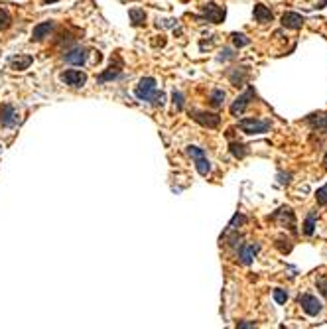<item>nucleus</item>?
Instances as JSON below:
<instances>
[{"instance_id": "18", "label": "nucleus", "mask_w": 327, "mask_h": 329, "mask_svg": "<svg viewBox=\"0 0 327 329\" xmlns=\"http://www.w3.org/2000/svg\"><path fill=\"white\" fill-rule=\"evenodd\" d=\"M34 57L32 55H18V57H12L10 59V69H16V71H24L32 65Z\"/></svg>"}, {"instance_id": "7", "label": "nucleus", "mask_w": 327, "mask_h": 329, "mask_svg": "<svg viewBox=\"0 0 327 329\" xmlns=\"http://www.w3.org/2000/svg\"><path fill=\"white\" fill-rule=\"evenodd\" d=\"M59 79H61V83H65L69 87H83L87 83V73L77 71V69H67L59 75Z\"/></svg>"}, {"instance_id": "35", "label": "nucleus", "mask_w": 327, "mask_h": 329, "mask_svg": "<svg viewBox=\"0 0 327 329\" xmlns=\"http://www.w3.org/2000/svg\"><path fill=\"white\" fill-rule=\"evenodd\" d=\"M256 324L254 322H243V324H237V328H254Z\"/></svg>"}, {"instance_id": "20", "label": "nucleus", "mask_w": 327, "mask_h": 329, "mask_svg": "<svg viewBox=\"0 0 327 329\" xmlns=\"http://www.w3.org/2000/svg\"><path fill=\"white\" fill-rule=\"evenodd\" d=\"M120 67H122V65H118V67H112V65H110V67L107 69V71H105V73H101V75L97 77V81H99V83H107V81L120 79V77H122V73H120Z\"/></svg>"}, {"instance_id": "6", "label": "nucleus", "mask_w": 327, "mask_h": 329, "mask_svg": "<svg viewBox=\"0 0 327 329\" xmlns=\"http://www.w3.org/2000/svg\"><path fill=\"white\" fill-rule=\"evenodd\" d=\"M201 12H203V16H201V20L203 22H211V24H219V22H223L225 20V6H217V4H213V2H209V4H205L203 8H201Z\"/></svg>"}, {"instance_id": "14", "label": "nucleus", "mask_w": 327, "mask_h": 329, "mask_svg": "<svg viewBox=\"0 0 327 329\" xmlns=\"http://www.w3.org/2000/svg\"><path fill=\"white\" fill-rule=\"evenodd\" d=\"M248 73H250L248 67H233V69L227 71V77L235 87H243L245 81L248 79Z\"/></svg>"}, {"instance_id": "22", "label": "nucleus", "mask_w": 327, "mask_h": 329, "mask_svg": "<svg viewBox=\"0 0 327 329\" xmlns=\"http://www.w3.org/2000/svg\"><path fill=\"white\" fill-rule=\"evenodd\" d=\"M229 150H231V154H233L235 158H239V160H243V158L248 154V148H246L245 144H241V142H231V144H229Z\"/></svg>"}, {"instance_id": "34", "label": "nucleus", "mask_w": 327, "mask_h": 329, "mask_svg": "<svg viewBox=\"0 0 327 329\" xmlns=\"http://www.w3.org/2000/svg\"><path fill=\"white\" fill-rule=\"evenodd\" d=\"M164 28H173L175 26V20H162Z\"/></svg>"}, {"instance_id": "32", "label": "nucleus", "mask_w": 327, "mask_h": 329, "mask_svg": "<svg viewBox=\"0 0 327 329\" xmlns=\"http://www.w3.org/2000/svg\"><path fill=\"white\" fill-rule=\"evenodd\" d=\"M292 179V173H278V183L280 185H288Z\"/></svg>"}, {"instance_id": "29", "label": "nucleus", "mask_w": 327, "mask_h": 329, "mask_svg": "<svg viewBox=\"0 0 327 329\" xmlns=\"http://www.w3.org/2000/svg\"><path fill=\"white\" fill-rule=\"evenodd\" d=\"M173 105H175V110L183 109V95L179 91H173Z\"/></svg>"}, {"instance_id": "8", "label": "nucleus", "mask_w": 327, "mask_h": 329, "mask_svg": "<svg viewBox=\"0 0 327 329\" xmlns=\"http://www.w3.org/2000/svg\"><path fill=\"white\" fill-rule=\"evenodd\" d=\"M270 219L280 221V225H282V227H288L292 233H296V215H294V211H292L288 205L280 207V209L274 213Z\"/></svg>"}, {"instance_id": "30", "label": "nucleus", "mask_w": 327, "mask_h": 329, "mask_svg": "<svg viewBox=\"0 0 327 329\" xmlns=\"http://www.w3.org/2000/svg\"><path fill=\"white\" fill-rule=\"evenodd\" d=\"M318 290L327 298V276H320L318 278Z\"/></svg>"}, {"instance_id": "27", "label": "nucleus", "mask_w": 327, "mask_h": 329, "mask_svg": "<svg viewBox=\"0 0 327 329\" xmlns=\"http://www.w3.org/2000/svg\"><path fill=\"white\" fill-rule=\"evenodd\" d=\"M10 24H12V18H10V14H8L6 10H2V8H0V30H6V28H10Z\"/></svg>"}, {"instance_id": "33", "label": "nucleus", "mask_w": 327, "mask_h": 329, "mask_svg": "<svg viewBox=\"0 0 327 329\" xmlns=\"http://www.w3.org/2000/svg\"><path fill=\"white\" fill-rule=\"evenodd\" d=\"M326 6H327V0H318V2H316L312 8H314V10H324Z\"/></svg>"}, {"instance_id": "12", "label": "nucleus", "mask_w": 327, "mask_h": 329, "mask_svg": "<svg viewBox=\"0 0 327 329\" xmlns=\"http://www.w3.org/2000/svg\"><path fill=\"white\" fill-rule=\"evenodd\" d=\"M18 124V112L12 105H2L0 107V126L2 128H12Z\"/></svg>"}, {"instance_id": "10", "label": "nucleus", "mask_w": 327, "mask_h": 329, "mask_svg": "<svg viewBox=\"0 0 327 329\" xmlns=\"http://www.w3.org/2000/svg\"><path fill=\"white\" fill-rule=\"evenodd\" d=\"M280 24L288 30H300L304 24H306V18L298 12H284L282 18H280Z\"/></svg>"}, {"instance_id": "23", "label": "nucleus", "mask_w": 327, "mask_h": 329, "mask_svg": "<svg viewBox=\"0 0 327 329\" xmlns=\"http://www.w3.org/2000/svg\"><path fill=\"white\" fill-rule=\"evenodd\" d=\"M231 40H233L235 48H239V50L245 48V46H250V38H248L246 34H237V32H235V34L231 36Z\"/></svg>"}, {"instance_id": "9", "label": "nucleus", "mask_w": 327, "mask_h": 329, "mask_svg": "<svg viewBox=\"0 0 327 329\" xmlns=\"http://www.w3.org/2000/svg\"><path fill=\"white\" fill-rule=\"evenodd\" d=\"M191 118L195 122H199L201 126H207V128H217L219 122H221V116L215 112H205V110H191Z\"/></svg>"}, {"instance_id": "21", "label": "nucleus", "mask_w": 327, "mask_h": 329, "mask_svg": "<svg viewBox=\"0 0 327 329\" xmlns=\"http://www.w3.org/2000/svg\"><path fill=\"white\" fill-rule=\"evenodd\" d=\"M128 16H130V20H132V26H142V24L146 22V12L140 10V8H130Z\"/></svg>"}, {"instance_id": "26", "label": "nucleus", "mask_w": 327, "mask_h": 329, "mask_svg": "<svg viewBox=\"0 0 327 329\" xmlns=\"http://www.w3.org/2000/svg\"><path fill=\"white\" fill-rule=\"evenodd\" d=\"M272 296H274V302L280 304V306L288 302V292H286L284 288H276V290L272 292Z\"/></svg>"}, {"instance_id": "25", "label": "nucleus", "mask_w": 327, "mask_h": 329, "mask_svg": "<svg viewBox=\"0 0 327 329\" xmlns=\"http://www.w3.org/2000/svg\"><path fill=\"white\" fill-rule=\"evenodd\" d=\"M209 103L213 107H223V103H225V91L223 89H215L211 93V97H209Z\"/></svg>"}, {"instance_id": "17", "label": "nucleus", "mask_w": 327, "mask_h": 329, "mask_svg": "<svg viewBox=\"0 0 327 329\" xmlns=\"http://www.w3.org/2000/svg\"><path fill=\"white\" fill-rule=\"evenodd\" d=\"M306 122L314 128V130H322V132H327V114H312L306 118Z\"/></svg>"}, {"instance_id": "15", "label": "nucleus", "mask_w": 327, "mask_h": 329, "mask_svg": "<svg viewBox=\"0 0 327 329\" xmlns=\"http://www.w3.org/2000/svg\"><path fill=\"white\" fill-rule=\"evenodd\" d=\"M63 61L71 63V65H83L87 61V50L83 48H71L63 54Z\"/></svg>"}, {"instance_id": "36", "label": "nucleus", "mask_w": 327, "mask_h": 329, "mask_svg": "<svg viewBox=\"0 0 327 329\" xmlns=\"http://www.w3.org/2000/svg\"><path fill=\"white\" fill-rule=\"evenodd\" d=\"M46 4H52V2H57V0H44Z\"/></svg>"}, {"instance_id": "3", "label": "nucleus", "mask_w": 327, "mask_h": 329, "mask_svg": "<svg viewBox=\"0 0 327 329\" xmlns=\"http://www.w3.org/2000/svg\"><path fill=\"white\" fill-rule=\"evenodd\" d=\"M185 152H187V156L195 162V167H197L199 175H207V173L211 171V162L207 160V154H205L203 148H199V146H187Z\"/></svg>"}, {"instance_id": "13", "label": "nucleus", "mask_w": 327, "mask_h": 329, "mask_svg": "<svg viewBox=\"0 0 327 329\" xmlns=\"http://www.w3.org/2000/svg\"><path fill=\"white\" fill-rule=\"evenodd\" d=\"M55 28V22L54 20H46L42 24H38L34 30H32V42H44Z\"/></svg>"}, {"instance_id": "2", "label": "nucleus", "mask_w": 327, "mask_h": 329, "mask_svg": "<svg viewBox=\"0 0 327 329\" xmlns=\"http://www.w3.org/2000/svg\"><path fill=\"white\" fill-rule=\"evenodd\" d=\"M239 128L245 134H266L272 128L270 120H260V118H241Z\"/></svg>"}, {"instance_id": "28", "label": "nucleus", "mask_w": 327, "mask_h": 329, "mask_svg": "<svg viewBox=\"0 0 327 329\" xmlns=\"http://www.w3.org/2000/svg\"><path fill=\"white\" fill-rule=\"evenodd\" d=\"M316 199H318L320 205H327V183L316 191Z\"/></svg>"}, {"instance_id": "19", "label": "nucleus", "mask_w": 327, "mask_h": 329, "mask_svg": "<svg viewBox=\"0 0 327 329\" xmlns=\"http://www.w3.org/2000/svg\"><path fill=\"white\" fill-rule=\"evenodd\" d=\"M316 223H318V211H310L306 221H304V235H306V237H314V233H316Z\"/></svg>"}, {"instance_id": "11", "label": "nucleus", "mask_w": 327, "mask_h": 329, "mask_svg": "<svg viewBox=\"0 0 327 329\" xmlns=\"http://www.w3.org/2000/svg\"><path fill=\"white\" fill-rule=\"evenodd\" d=\"M258 250H260V245L258 243L256 245H241L239 247V260H241V264L250 266L252 260H254V256L258 254Z\"/></svg>"}, {"instance_id": "16", "label": "nucleus", "mask_w": 327, "mask_h": 329, "mask_svg": "<svg viewBox=\"0 0 327 329\" xmlns=\"http://www.w3.org/2000/svg\"><path fill=\"white\" fill-rule=\"evenodd\" d=\"M252 14H254V20H256L258 24H268V22H272V18H274L272 10H270L268 6H264V4H254Z\"/></svg>"}, {"instance_id": "5", "label": "nucleus", "mask_w": 327, "mask_h": 329, "mask_svg": "<svg viewBox=\"0 0 327 329\" xmlns=\"http://www.w3.org/2000/svg\"><path fill=\"white\" fill-rule=\"evenodd\" d=\"M256 97V91H254V87H246V91L243 93V95H239L237 99H235V103L231 105V114L233 116H239V114H243L245 109L250 105V101Z\"/></svg>"}, {"instance_id": "4", "label": "nucleus", "mask_w": 327, "mask_h": 329, "mask_svg": "<svg viewBox=\"0 0 327 329\" xmlns=\"http://www.w3.org/2000/svg\"><path fill=\"white\" fill-rule=\"evenodd\" d=\"M298 304H300L302 310H304L308 316H312V318L320 316L322 310H324V302H322L318 296H314V294H300V296H298Z\"/></svg>"}, {"instance_id": "1", "label": "nucleus", "mask_w": 327, "mask_h": 329, "mask_svg": "<svg viewBox=\"0 0 327 329\" xmlns=\"http://www.w3.org/2000/svg\"><path fill=\"white\" fill-rule=\"evenodd\" d=\"M134 95L138 101H144V103H152L154 107H162L165 103V95L162 91H158L156 87V79L154 77H144L138 81L136 89H134Z\"/></svg>"}, {"instance_id": "31", "label": "nucleus", "mask_w": 327, "mask_h": 329, "mask_svg": "<svg viewBox=\"0 0 327 329\" xmlns=\"http://www.w3.org/2000/svg\"><path fill=\"white\" fill-rule=\"evenodd\" d=\"M235 57H237V54H233L231 48H225V50L221 52V55H219V61H227V59H235Z\"/></svg>"}, {"instance_id": "24", "label": "nucleus", "mask_w": 327, "mask_h": 329, "mask_svg": "<svg viewBox=\"0 0 327 329\" xmlns=\"http://www.w3.org/2000/svg\"><path fill=\"white\" fill-rule=\"evenodd\" d=\"M246 221H248V219H246L243 213H235V217L231 219L229 227H227V231H237V229H239V227H243ZM227 231H225V233H227Z\"/></svg>"}]
</instances>
